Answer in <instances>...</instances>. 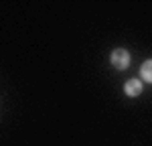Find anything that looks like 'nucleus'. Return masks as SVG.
<instances>
[{"instance_id": "nucleus-1", "label": "nucleus", "mask_w": 152, "mask_h": 146, "mask_svg": "<svg viewBox=\"0 0 152 146\" xmlns=\"http://www.w3.org/2000/svg\"><path fill=\"white\" fill-rule=\"evenodd\" d=\"M112 65H114L116 69H128L130 53L126 51V49H116V51L112 53Z\"/></svg>"}, {"instance_id": "nucleus-2", "label": "nucleus", "mask_w": 152, "mask_h": 146, "mask_svg": "<svg viewBox=\"0 0 152 146\" xmlns=\"http://www.w3.org/2000/svg\"><path fill=\"white\" fill-rule=\"evenodd\" d=\"M124 89H126V96L130 97H136L142 93V89H144V85H142L140 79H128L126 85H124Z\"/></svg>"}, {"instance_id": "nucleus-3", "label": "nucleus", "mask_w": 152, "mask_h": 146, "mask_svg": "<svg viewBox=\"0 0 152 146\" xmlns=\"http://www.w3.org/2000/svg\"><path fill=\"white\" fill-rule=\"evenodd\" d=\"M140 73H142V77H144L148 83H152V59H150V61H146V63L142 65Z\"/></svg>"}]
</instances>
